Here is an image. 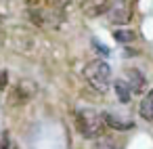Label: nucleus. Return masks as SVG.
<instances>
[{
	"mask_svg": "<svg viewBox=\"0 0 153 149\" xmlns=\"http://www.w3.org/2000/svg\"><path fill=\"white\" fill-rule=\"evenodd\" d=\"M76 128L84 139H99L105 132L103 115L92 109H78L76 111Z\"/></svg>",
	"mask_w": 153,
	"mask_h": 149,
	"instance_id": "1",
	"label": "nucleus"
},
{
	"mask_svg": "<svg viewBox=\"0 0 153 149\" xmlns=\"http://www.w3.org/2000/svg\"><path fill=\"white\" fill-rule=\"evenodd\" d=\"M84 78L88 80V84H90L94 90L105 92V90L109 88V84H111V67H109L105 61L97 59V61H92V63L86 65Z\"/></svg>",
	"mask_w": 153,
	"mask_h": 149,
	"instance_id": "2",
	"label": "nucleus"
},
{
	"mask_svg": "<svg viewBox=\"0 0 153 149\" xmlns=\"http://www.w3.org/2000/svg\"><path fill=\"white\" fill-rule=\"evenodd\" d=\"M36 92H38V84L36 82H32L27 78L25 80H19L13 86V90L9 92V105L11 107H21V105L30 103L36 97Z\"/></svg>",
	"mask_w": 153,
	"mask_h": 149,
	"instance_id": "3",
	"label": "nucleus"
},
{
	"mask_svg": "<svg viewBox=\"0 0 153 149\" xmlns=\"http://www.w3.org/2000/svg\"><path fill=\"white\" fill-rule=\"evenodd\" d=\"M134 13V0H111L107 7V19L113 25H126Z\"/></svg>",
	"mask_w": 153,
	"mask_h": 149,
	"instance_id": "4",
	"label": "nucleus"
},
{
	"mask_svg": "<svg viewBox=\"0 0 153 149\" xmlns=\"http://www.w3.org/2000/svg\"><path fill=\"white\" fill-rule=\"evenodd\" d=\"M124 82L128 84V88L132 90V92H140V90H145V86H147V80H145V76L138 72V69H126V76H124Z\"/></svg>",
	"mask_w": 153,
	"mask_h": 149,
	"instance_id": "5",
	"label": "nucleus"
},
{
	"mask_svg": "<svg viewBox=\"0 0 153 149\" xmlns=\"http://www.w3.org/2000/svg\"><path fill=\"white\" fill-rule=\"evenodd\" d=\"M107 7H109V0H84L82 11L88 17H97V15L107 13Z\"/></svg>",
	"mask_w": 153,
	"mask_h": 149,
	"instance_id": "6",
	"label": "nucleus"
},
{
	"mask_svg": "<svg viewBox=\"0 0 153 149\" xmlns=\"http://www.w3.org/2000/svg\"><path fill=\"white\" fill-rule=\"evenodd\" d=\"M103 115V122H105V126H111V128H115V130H130L132 126H134V122L132 120H122V118H117V115H113V113H101Z\"/></svg>",
	"mask_w": 153,
	"mask_h": 149,
	"instance_id": "7",
	"label": "nucleus"
},
{
	"mask_svg": "<svg viewBox=\"0 0 153 149\" xmlns=\"http://www.w3.org/2000/svg\"><path fill=\"white\" fill-rule=\"evenodd\" d=\"M138 113H140V118H143V120L153 122V90H149V92L143 97L140 107H138Z\"/></svg>",
	"mask_w": 153,
	"mask_h": 149,
	"instance_id": "8",
	"label": "nucleus"
},
{
	"mask_svg": "<svg viewBox=\"0 0 153 149\" xmlns=\"http://www.w3.org/2000/svg\"><path fill=\"white\" fill-rule=\"evenodd\" d=\"M113 88H115V95H117V99H120L122 103H128V101L132 99V90L128 88V84H126L124 80H117V82L113 84Z\"/></svg>",
	"mask_w": 153,
	"mask_h": 149,
	"instance_id": "9",
	"label": "nucleus"
},
{
	"mask_svg": "<svg viewBox=\"0 0 153 149\" xmlns=\"http://www.w3.org/2000/svg\"><path fill=\"white\" fill-rule=\"evenodd\" d=\"M113 38H115L120 44H130V42L136 40V34L130 32V30H115V32H113Z\"/></svg>",
	"mask_w": 153,
	"mask_h": 149,
	"instance_id": "10",
	"label": "nucleus"
},
{
	"mask_svg": "<svg viewBox=\"0 0 153 149\" xmlns=\"http://www.w3.org/2000/svg\"><path fill=\"white\" fill-rule=\"evenodd\" d=\"M92 149H120L117 141L111 139V136H99L97 143L92 145Z\"/></svg>",
	"mask_w": 153,
	"mask_h": 149,
	"instance_id": "11",
	"label": "nucleus"
},
{
	"mask_svg": "<svg viewBox=\"0 0 153 149\" xmlns=\"http://www.w3.org/2000/svg\"><path fill=\"white\" fill-rule=\"evenodd\" d=\"M0 149H17V143H15L9 134H4V136H2V143H0Z\"/></svg>",
	"mask_w": 153,
	"mask_h": 149,
	"instance_id": "12",
	"label": "nucleus"
},
{
	"mask_svg": "<svg viewBox=\"0 0 153 149\" xmlns=\"http://www.w3.org/2000/svg\"><path fill=\"white\" fill-rule=\"evenodd\" d=\"M7 84H9V74L4 69H0V90H4Z\"/></svg>",
	"mask_w": 153,
	"mask_h": 149,
	"instance_id": "13",
	"label": "nucleus"
}]
</instances>
